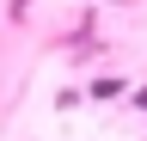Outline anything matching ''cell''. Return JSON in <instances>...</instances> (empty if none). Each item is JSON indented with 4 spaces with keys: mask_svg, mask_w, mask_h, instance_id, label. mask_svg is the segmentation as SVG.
Returning a JSON list of instances; mask_svg holds the SVG:
<instances>
[{
    "mask_svg": "<svg viewBox=\"0 0 147 141\" xmlns=\"http://www.w3.org/2000/svg\"><path fill=\"white\" fill-rule=\"evenodd\" d=\"M129 104H135V111H147V86H141V92H135V98H129Z\"/></svg>",
    "mask_w": 147,
    "mask_h": 141,
    "instance_id": "cell-2",
    "label": "cell"
},
{
    "mask_svg": "<svg viewBox=\"0 0 147 141\" xmlns=\"http://www.w3.org/2000/svg\"><path fill=\"white\" fill-rule=\"evenodd\" d=\"M92 98H98V104H117V98H129V80H123V74H104V80H92Z\"/></svg>",
    "mask_w": 147,
    "mask_h": 141,
    "instance_id": "cell-1",
    "label": "cell"
}]
</instances>
